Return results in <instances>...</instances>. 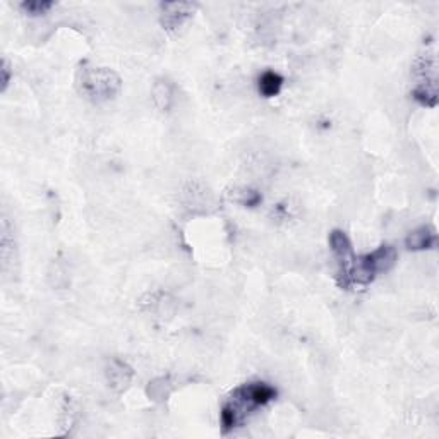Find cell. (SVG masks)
<instances>
[{
    "instance_id": "obj_1",
    "label": "cell",
    "mask_w": 439,
    "mask_h": 439,
    "mask_svg": "<svg viewBox=\"0 0 439 439\" xmlns=\"http://www.w3.org/2000/svg\"><path fill=\"white\" fill-rule=\"evenodd\" d=\"M81 93L93 101L110 100L121 89V79L113 71L105 67H84L77 77Z\"/></svg>"
},
{
    "instance_id": "obj_2",
    "label": "cell",
    "mask_w": 439,
    "mask_h": 439,
    "mask_svg": "<svg viewBox=\"0 0 439 439\" xmlns=\"http://www.w3.org/2000/svg\"><path fill=\"white\" fill-rule=\"evenodd\" d=\"M274 396H277V389L269 387V384L249 383L233 391L232 400L228 401V405L235 410L237 417H239V421L242 422L249 412L269 404V401L274 400Z\"/></svg>"
},
{
    "instance_id": "obj_3",
    "label": "cell",
    "mask_w": 439,
    "mask_h": 439,
    "mask_svg": "<svg viewBox=\"0 0 439 439\" xmlns=\"http://www.w3.org/2000/svg\"><path fill=\"white\" fill-rule=\"evenodd\" d=\"M330 248L335 254L336 266H338V269H336L338 285L342 287V289H348V273H350V268L355 260L352 242L345 232L333 230L330 233Z\"/></svg>"
},
{
    "instance_id": "obj_4",
    "label": "cell",
    "mask_w": 439,
    "mask_h": 439,
    "mask_svg": "<svg viewBox=\"0 0 439 439\" xmlns=\"http://www.w3.org/2000/svg\"><path fill=\"white\" fill-rule=\"evenodd\" d=\"M417 86L413 89V98L418 104L426 106H436L438 91H436V64L433 59H421L416 67Z\"/></svg>"
},
{
    "instance_id": "obj_5",
    "label": "cell",
    "mask_w": 439,
    "mask_h": 439,
    "mask_svg": "<svg viewBox=\"0 0 439 439\" xmlns=\"http://www.w3.org/2000/svg\"><path fill=\"white\" fill-rule=\"evenodd\" d=\"M163 14H162V23L167 30H177L179 26H182L186 19L191 18L194 6L192 4H163L162 6Z\"/></svg>"
},
{
    "instance_id": "obj_6",
    "label": "cell",
    "mask_w": 439,
    "mask_h": 439,
    "mask_svg": "<svg viewBox=\"0 0 439 439\" xmlns=\"http://www.w3.org/2000/svg\"><path fill=\"white\" fill-rule=\"evenodd\" d=\"M366 256H367L369 265L372 266V269H374L376 274L389 272V269L396 265V260H398L396 249L389 244L379 245L376 251L369 252L366 254Z\"/></svg>"
},
{
    "instance_id": "obj_7",
    "label": "cell",
    "mask_w": 439,
    "mask_h": 439,
    "mask_svg": "<svg viewBox=\"0 0 439 439\" xmlns=\"http://www.w3.org/2000/svg\"><path fill=\"white\" fill-rule=\"evenodd\" d=\"M436 230L429 225H424V227H418L417 230L410 232L405 244L410 251H424V249H433L436 245Z\"/></svg>"
},
{
    "instance_id": "obj_8",
    "label": "cell",
    "mask_w": 439,
    "mask_h": 439,
    "mask_svg": "<svg viewBox=\"0 0 439 439\" xmlns=\"http://www.w3.org/2000/svg\"><path fill=\"white\" fill-rule=\"evenodd\" d=\"M260 93L265 98H273L282 91L283 86V77L274 71H266L261 74L260 77Z\"/></svg>"
},
{
    "instance_id": "obj_9",
    "label": "cell",
    "mask_w": 439,
    "mask_h": 439,
    "mask_svg": "<svg viewBox=\"0 0 439 439\" xmlns=\"http://www.w3.org/2000/svg\"><path fill=\"white\" fill-rule=\"evenodd\" d=\"M130 376H133V372H130V369L127 367L124 362H121V360H113V364L109 369L110 387L121 391V389H124L127 384H129Z\"/></svg>"
},
{
    "instance_id": "obj_10",
    "label": "cell",
    "mask_w": 439,
    "mask_h": 439,
    "mask_svg": "<svg viewBox=\"0 0 439 439\" xmlns=\"http://www.w3.org/2000/svg\"><path fill=\"white\" fill-rule=\"evenodd\" d=\"M153 100L160 110H168L172 104V86L168 81H160L155 84Z\"/></svg>"
},
{
    "instance_id": "obj_11",
    "label": "cell",
    "mask_w": 439,
    "mask_h": 439,
    "mask_svg": "<svg viewBox=\"0 0 439 439\" xmlns=\"http://www.w3.org/2000/svg\"><path fill=\"white\" fill-rule=\"evenodd\" d=\"M21 7L30 14H43L48 9H52L53 2H48V0H30V2H23Z\"/></svg>"
},
{
    "instance_id": "obj_12",
    "label": "cell",
    "mask_w": 439,
    "mask_h": 439,
    "mask_svg": "<svg viewBox=\"0 0 439 439\" xmlns=\"http://www.w3.org/2000/svg\"><path fill=\"white\" fill-rule=\"evenodd\" d=\"M0 72H2V91H6L7 86H9L11 83V76H12L11 65L6 59L2 60V69H0Z\"/></svg>"
}]
</instances>
